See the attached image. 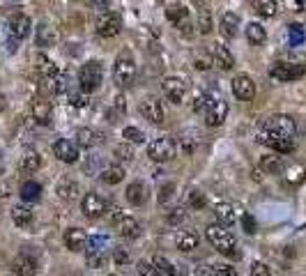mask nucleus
Instances as JSON below:
<instances>
[{"label":"nucleus","instance_id":"obj_7","mask_svg":"<svg viewBox=\"0 0 306 276\" xmlns=\"http://www.w3.org/2000/svg\"><path fill=\"white\" fill-rule=\"evenodd\" d=\"M120 30H122L120 14H115V12H104V14H99L97 33L101 35V37H115V35H120Z\"/></svg>","mask_w":306,"mask_h":276},{"label":"nucleus","instance_id":"obj_1","mask_svg":"<svg viewBox=\"0 0 306 276\" xmlns=\"http://www.w3.org/2000/svg\"><path fill=\"white\" fill-rule=\"evenodd\" d=\"M295 138H297V125L290 115L276 113L265 118L258 125L256 141L260 145H267L269 150L279 152V154H288L295 150Z\"/></svg>","mask_w":306,"mask_h":276},{"label":"nucleus","instance_id":"obj_30","mask_svg":"<svg viewBox=\"0 0 306 276\" xmlns=\"http://www.w3.org/2000/svg\"><path fill=\"white\" fill-rule=\"evenodd\" d=\"M118 228H120V235L127 237V239H136L138 235H141V223H138L136 219H131V217H127Z\"/></svg>","mask_w":306,"mask_h":276},{"label":"nucleus","instance_id":"obj_51","mask_svg":"<svg viewBox=\"0 0 306 276\" xmlns=\"http://www.w3.org/2000/svg\"><path fill=\"white\" fill-rule=\"evenodd\" d=\"M189 205H191L193 210H202V207H205V196H202L200 191H191V194H189Z\"/></svg>","mask_w":306,"mask_h":276},{"label":"nucleus","instance_id":"obj_15","mask_svg":"<svg viewBox=\"0 0 306 276\" xmlns=\"http://www.w3.org/2000/svg\"><path fill=\"white\" fill-rule=\"evenodd\" d=\"M212 62L224 71H230L235 67V58H233V53H230L228 46H224V44H214L212 46Z\"/></svg>","mask_w":306,"mask_h":276},{"label":"nucleus","instance_id":"obj_21","mask_svg":"<svg viewBox=\"0 0 306 276\" xmlns=\"http://www.w3.org/2000/svg\"><path fill=\"white\" fill-rule=\"evenodd\" d=\"M35 60H37V69H39V74H42L44 81H51V83H53V78L60 74V69L55 67V62H51V60L46 58V55H42V53H39Z\"/></svg>","mask_w":306,"mask_h":276},{"label":"nucleus","instance_id":"obj_16","mask_svg":"<svg viewBox=\"0 0 306 276\" xmlns=\"http://www.w3.org/2000/svg\"><path fill=\"white\" fill-rule=\"evenodd\" d=\"M35 42H37V46H42V49L55 46V42H58V30H55L53 26H49V23H39L37 30H35Z\"/></svg>","mask_w":306,"mask_h":276},{"label":"nucleus","instance_id":"obj_31","mask_svg":"<svg viewBox=\"0 0 306 276\" xmlns=\"http://www.w3.org/2000/svg\"><path fill=\"white\" fill-rule=\"evenodd\" d=\"M39 166H42V157H39L37 152H26L21 157V170L23 173H35V170H39Z\"/></svg>","mask_w":306,"mask_h":276},{"label":"nucleus","instance_id":"obj_55","mask_svg":"<svg viewBox=\"0 0 306 276\" xmlns=\"http://www.w3.org/2000/svg\"><path fill=\"white\" fill-rule=\"evenodd\" d=\"M127 219V212H122L120 207H111V223H115V226H120L122 221Z\"/></svg>","mask_w":306,"mask_h":276},{"label":"nucleus","instance_id":"obj_17","mask_svg":"<svg viewBox=\"0 0 306 276\" xmlns=\"http://www.w3.org/2000/svg\"><path fill=\"white\" fill-rule=\"evenodd\" d=\"M30 28H33V21L26 17V14H14L10 19V35L17 39H26L30 35Z\"/></svg>","mask_w":306,"mask_h":276},{"label":"nucleus","instance_id":"obj_58","mask_svg":"<svg viewBox=\"0 0 306 276\" xmlns=\"http://www.w3.org/2000/svg\"><path fill=\"white\" fill-rule=\"evenodd\" d=\"M214 274V269L212 267H208V265H198L196 267V276H212Z\"/></svg>","mask_w":306,"mask_h":276},{"label":"nucleus","instance_id":"obj_6","mask_svg":"<svg viewBox=\"0 0 306 276\" xmlns=\"http://www.w3.org/2000/svg\"><path fill=\"white\" fill-rule=\"evenodd\" d=\"M148 157L157 163H164V161H170L175 159V143L170 138H154L152 143L148 145Z\"/></svg>","mask_w":306,"mask_h":276},{"label":"nucleus","instance_id":"obj_29","mask_svg":"<svg viewBox=\"0 0 306 276\" xmlns=\"http://www.w3.org/2000/svg\"><path fill=\"white\" fill-rule=\"evenodd\" d=\"M97 131H92V129H78L76 131V145L78 147H83V150H90V147H94L97 145Z\"/></svg>","mask_w":306,"mask_h":276},{"label":"nucleus","instance_id":"obj_47","mask_svg":"<svg viewBox=\"0 0 306 276\" xmlns=\"http://www.w3.org/2000/svg\"><path fill=\"white\" fill-rule=\"evenodd\" d=\"M166 219H168L170 226H180V223L186 219V210H182V207H175L173 212H168V217H166Z\"/></svg>","mask_w":306,"mask_h":276},{"label":"nucleus","instance_id":"obj_52","mask_svg":"<svg viewBox=\"0 0 306 276\" xmlns=\"http://www.w3.org/2000/svg\"><path fill=\"white\" fill-rule=\"evenodd\" d=\"M214 276H237V267L233 265H214Z\"/></svg>","mask_w":306,"mask_h":276},{"label":"nucleus","instance_id":"obj_53","mask_svg":"<svg viewBox=\"0 0 306 276\" xmlns=\"http://www.w3.org/2000/svg\"><path fill=\"white\" fill-rule=\"evenodd\" d=\"M212 65H214V62H212V60L208 58V55H198V58L193 60V67H196L198 71H208V69H210V67H212Z\"/></svg>","mask_w":306,"mask_h":276},{"label":"nucleus","instance_id":"obj_9","mask_svg":"<svg viewBox=\"0 0 306 276\" xmlns=\"http://www.w3.org/2000/svg\"><path fill=\"white\" fill-rule=\"evenodd\" d=\"M161 87H164V95L173 104H180L182 99H184V95H186V81H184V78H180V76H168V78H164Z\"/></svg>","mask_w":306,"mask_h":276},{"label":"nucleus","instance_id":"obj_20","mask_svg":"<svg viewBox=\"0 0 306 276\" xmlns=\"http://www.w3.org/2000/svg\"><path fill=\"white\" fill-rule=\"evenodd\" d=\"M33 118L37 125H49L51 118H53V111H51V104L39 99V102H33Z\"/></svg>","mask_w":306,"mask_h":276},{"label":"nucleus","instance_id":"obj_41","mask_svg":"<svg viewBox=\"0 0 306 276\" xmlns=\"http://www.w3.org/2000/svg\"><path fill=\"white\" fill-rule=\"evenodd\" d=\"M85 262H87V267H94V269H99V267L106 265V253H104V251H97V253H85Z\"/></svg>","mask_w":306,"mask_h":276},{"label":"nucleus","instance_id":"obj_46","mask_svg":"<svg viewBox=\"0 0 306 276\" xmlns=\"http://www.w3.org/2000/svg\"><path fill=\"white\" fill-rule=\"evenodd\" d=\"M69 104L74 106V109H83V106H87V92H71L69 95Z\"/></svg>","mask_w":306,"mask_h":276},{"label":"nucleus","instance_id":"obj_11","mask_svg":"<svg viewBox=\"0 0 306 276\" xmlns=\"http://www.w3.org/2000/svg\"><path fill=\"white\" fill-rule=\"evenodd\" d=\"M81 212L87 219H99L106 212V201L97 194H85L81 201Z\"/></svg>","mask_w":306,"mask_h":276},{"label":"nucleus","instance_id":"obj_32","mask_svg":"<svg viewBox=\"0 0 306 276\" xmlns=\"http://www.w3.org/2000/svg\"><path fill=\"white\" fill-rule=\"evenodd\" d=\"M260 168L265 173L274 175V173H281V170H283V161H281V157H276V154H265V157L260 159Z\"/></svg>","mask_w":306,"mask_h":276},{"label":"nucleus","instance_id":"obj_43","mask_svg":"<svg viewBox=\"0 0 306 276\" xmlns=\"http://www.w3.org/2000/svg\"><path fill=\"white\" fill-rule=\"evenodd\" d=\"M138 274L141 276H159V269L152 260H138Z\"/></svg>","mask_w":306,"mask_h":276},{"label":"nucleus","instance_id":"obj_38","mask_svg":"<svg viewBox=\"0 0 306 276\" xmlns=\"http://www.w3.org/2000/svg\"><path fill=\"white\" fill-rule=\"evenodd\" d=\"M154 265H157V269H159V274H166V276H173V274H177V269H175V265L170 262L168 258H164V255H154V260H152Z\"/></svg>","mask_w":306,"mask_h":276},{"label":"nucleus","instance_id":"obj_49","mask_svg":"<svg viewBox=\"0 0 306 276\" xmlns=\"http://www.w3.org/2000/svg\"><path fill=\"white\" fill-rule=\"evenodd\" d=\"M173 191H175V184L173 182H166L164 187H161V191H159V203L164 205V203H168L170 198H173Z\"/></svg>","mask_w":306,"mask_h":276},{"label":"nucleus","instance_id":"obj_33","mask_svg":"<svg viewBox=\"0 0 306 276\" xmlns=\"http://www.w3.org/2000/svg\"><path fill=\"white\" fill-rule=\"evenodd\" d=\"M198 143H200V138H198V134L193 129L182 131L180 145H182V150H184L186 154H193V152H196V147H198Z\"/></svg>","mask_w":306,"mask_h":276},{"label":"nucleus","instance_id":"obj_37","mask_svg":"<svg viewBox=\"0 0 306 276\" xmlns=\"http://www.w3.org/2000/svg\"><path fill=\"white\" fill-rule=\"evenodd\" d=\"M109 249V237L104 235H92V237H87V253H97V251H104Z\"/></svg>","mask_w":306,"mask_h":276},{"label":"nucleus","instance_id":"obj_48","mask_svg":"<svg viewBox=\"0 0 306 276\" xmlns=\"http://www.w3.org/2000/svg\"><path fill=\"white\" fill-rule=\"evenodd\" d=\"M67 90V74L60 71V74L53 78V95H62Z\"/></svg>","mask_w":306,"mask_h":276},{"label":"nucleus","instance_id":"obj_12","mask_svg":"<svg viewBox=\"0 0 306 276\" xmlns=\"http://www.w3.org/2000/svg\"><path fill=\"white\" fill-rule=\"evenodd\" d=\"M233 95L242 102H249V99L256 97V83L251 81V76L246 74H237L233 78Z\"/></svg>","mask_w":306,"mask_h":276},{"label":"nucleus","instance_id":"obj_23","mask_svg":"<svg viewBox=\"0 0 306 276\" xmlns=\"http://www.w3.org/2000/svg\"><path fill=\"white\" fill-rule=\"evenodd\" d=\"M175 244H177V249L180 251L189 253V251H193L198 246V235L193 233V230H180L177 237H175Z\"/></svg>","mask_w":306,"mask_h":276},{"label":"nucleus","instance_id":"obj_39","mask_svg":"<svg viewBox=\"0 0 306 276\" xmlns=\"http://www.w3.org/2000/svg\"><path fill=\"white\" fill-rule=\"evenodd\" d=\"M212 104H214V99L210 97L208 92H200V95L193 99V111H196V113H208Z\"/></svg>","mask_w":306,"mask_h":276},{"label":"nucleus","instance_id":"obj_56","mask_svg":"<svg viewBox=\"0 0 306 276\" xmlns=\"http://www.w3.org/2000/svg\"><path fill=\"white\" fill-rule=\"evenodd\" d=\"M272 271H269V267L265 265V262H253L251 265V276H269Z\"/></svg>","mask_w":306,"mask_h":276},{"label":"nucleus","instance_id":"obj_27","mask_svg":"<svg viewBox=\"0 0 306 276\" xmlns=\"http://www.w3.org/2000/svg\"><path fill=\"white\" fill-rule=\"evenodd\" d=\"M237 26H240V17H237L235 12H224V17H221V33H224L228 39L235 37Z\"/></svg>","mask_w":306,"mask_h":276},{"label":"nucleus","instance_id":"obj_60","mask_svg":"<svg viewBox=\"0 0 306 276\" xmlns=\"http://www.w3.org/2000/svg\"><path fill=\"white\" fill-rule=\"evenodd\" d=\"M0 157H3V152H0Z\"/></svg>","mask_w":306,"mask_h":276},{"label":"nucleus","instance_id":"obj_42","mask_svg":"<svg viewBox=\"0 0 306 276\" xmlns=\"http://www.w3.org/2000/svg\"><path fill=\"white\" fill-rule=\"evenodd\" d=\"M288 35H290V44H292V46H299V44L304 42V28H301L299 23H292V26L288 28Z\"/></svg>","mask_w":306,"mask_h":276},{"label":"nucleus","instance_id":"obj_10","mask_svg":"<svg viewBox=\"0 0 306 276\" xmlns=\"http://www.w3.org/2000/svg\"><path fill=\"white\" fill-rule=\"evenodd\" d=\"M141 113L145 115V120H150L152 125H164L166 113H164V106L157 97H148L141 102Z\"/></svg>","mask_w":306,"mask_h":276},{"label":"nucleus","instance_id":"obj_40","mask_svg":"<svg viewBox=\"0 0 306 276\" xmlns=\"http://www.w3.org/2000/svg\"><path fill=\"white\" fill-rule=\"evenodd\" d=\"M122 138H125L127 143H143L145 141V134H143L141 129H136V127H125V129H122Z\"/></svg>","mask_w":306,"mask_h":276},{"label":"nucleus","instance_id":"obj_5","mask_svg":"<svg viewBox=\"0 0 306 276\" xmlns=\"http://www.w3.org/2000/svg\"><path fill=\"white\" fill-rule=\"evenodd\" d=\"M101 81H104V67H101L99 60H90V62H85V65L81 67V71H78V83H81L83 92L99 90Z\"/></svg>","mask_w":306,"mask_h":276},{"label":"nucleus","instance_id":"obj_19","mask_svg":"<svg viewBox=\"0 0 306 276\" xmlns=\"http://www.w3.org/2000/svg\"><path fill=\"white\" fill-rule=\"evenodd\" d=\"M125 196H127V203H129V205L141 207L143 203H145V198H148V189H145L143 182H131L129 187H127Z\"/></svg>","mask_w":306,"mask_h":276},{"label":"nucleus","instance_id":"obj_54","mask_svg":"<svg viewBox=\"0 0 306 276\" xmlns=\"http://www.w3.org/2000/svg\"><path fill=\"white\" fill-rule=\"evenodd\" d=\"M113 260H115V265L125 267V265H129V253H127L125 249H115L113 251Z\"/></svg>","mask_w":306,"mask_h":276},{"label":"nucleus","instance_id":"obj_18","mask_svg":"<svg viewBox=\"0 0 306 276\" xmlns=\"http://www.w3.org/2000/svg\"><path fill=\"white\" fill-rule=\"evenodd\" d=\"M65 246L69 251H83L87 246V235H85V230L83 228H69L65 233Z\"/></svg>","mask_w":306,"mask_h":276},{"label":"nucleus","instance_id":"obj_25","mask_svg":"<svg viewBox=\"0 0 306 276\" xmlns=\"http://www.w3.org/2000/svg\"><path fill=\"white\" fill-rule=\"evenodd\" d=\"M12 221L17 223L19 228H30V223H33V210L26 205L12 207Z\"/></svg>","mask_w":306,"mask_h":276},{"label":"nucleus","instance_id":"obj_57","mask_svg":"<svg viewBox=\"0 0 306 276\" xmlns=\"http://www.w3.org/2000/svg\"><path fill=\"white\" fill-rule=\"evenodd\" d=\"M177 30H180L184 37H193V30H191V23H189V19L182 23H177Z\"/></svg>","mask_w":306,"mask_h":276},{"label":"nucleus","instance_id":"obj_34","mask_svg":"<svg viewBox=\"0 0 306 276\" xmlns=\"http://www.w3.org/2000/svg\"><path fill=\"white\" fill-rule=\"evenodd\" d=\"M198 30L202 35L212 33V14H210V10L202 3H200V10H198Z\"/></svg>","mask_w":306,"mask_h":276},{"label":"nucleus","instance_id":"obj_36","mask_svg":"<svg viewBox=\"0 0 306 276\" xmlns=\"http://www.w3.org/2000/svg\"><path fill=\"white\" fill-rule=\"evenodd\" d=\"M76 191H78V187L71 179H62L60 184H58V196H60L62 201H74L76 198Z\"/></svg>","mask_w":306,"mask_h":276},{"label":"nucleus","instance_id":"obj_35","mask_svg":"<svg viewBox=\"0 0 306 276\" xmlns=\"http://www.w3.org/2000/svg\"><path fill=\"white\" fill-rule=\"evenodd\" d=\"M166 19L177 26V23H182V21L189 19V12H186V7H182V5H170L168 10H166Z\"/></svg>","mask_w":306,"mask_h":276},{"label":"nucleus","instance_id":"obj_8","mask_svg":"<svg viewBox=\"0 0 306 276\" xmlns=\"http://www.w3.org/2000/svg\"><path fill=\"white\" fill-rule=\"evenodd\" d=\"M12 269H14V274H17V276H35L39 271V260L35 258L33 253L23 251V253L17 255V260H14Z\"/></svg>","mask_w":306,"mask_h":276},{"label":"nucleus","instance_id":"obj_3","mask_svg":"<svg viewBox=\"0 0 306 276\" xmlns=\"http://www.w3.org/2000/svg\"><path fill=\"white\" fill-rule=\"evenodd\" d=\"M306 74V55H288V58L274 62L269 76L274 81H297Z\"/></svg>","mask_w":306,"mask_h":276},{"label":"nucleus","instance_id":"obj_28","mask_svg":"<svg viewBox=\"0 0 306 276\" xmlns=\"http://www.w3.org/2000/svg\"><path fill=\"white\" fill-rule=\"evenodd\" d=\"M244 33H246V39L251 44H265V39H267V33H265V28L260 26V23H249V26L244 28Z\"/></svg>","mask_w":306,"mask_h":276},{"label":"nucleus","instance_id":"obj_4","mask_svg":"<svg viewBox=\"0 0 306 276\" xmlns=\"http://www.w3.org/2000/svg\"><path fill=\"white\" fill-rule=\"evenodd\" d=\"M113 78L120 87H127L134 83L136 78V60H134V53L129 49H122L115 58V65H113Z\"/></svg>","mask_w":306,"mask_h":276},{"label":"nucleus","instance_id":"obj_44","mask_svg":"<svg viewBox=\"0 0 306 276\" xmlns=\"http://www.w3.org/2000/svg\"><path fill=\"white\" fill-rule=\"evenodd\" d=\"M258 14L265 19H272L274 14H276V3L274 0H265V3H260L258 5Z\"/></svg>","mask_w":306,"mask_h":276},{"label":"nucleus","instance_id":"obj_22","mask_svg":"<svg viewBox=\"0 0 306 276\" xmlns=\"http://www.w3.org/2000/svg\"><path fill=\"white\" fill-rule=\"evenodd\" d=\"M214 214H217V221L221 226H233L235 223V207L230 203H217L214 205Z\"/></svg>","mask_w":306,"mask_h":276},{"label":"nucleus","instance_id":"obj_26","mask_svg":"<svg viewBox=\"0 0 306 276\" xmlns=\"http://www.w3.org/2000/svg\"><path fill=\"white\" fill-rule=\"evenodd\" d=\"M101 182L104 184H120L122 179H125V168L120 166V163H113V166H106L104 170H101Z\"/></svg>","mask_w":306,"mask_h":276},{"label":"nucleus","instance_id":"obj_2","mask_svg":"<svg viewBox=\"0 0 306 276\" xmlns=\"http://www.w3.org/2000/svg\"><path fill=\"white\" fill-rule=\"evenodd\" d=\"M205 235H208L210 244H212L219 253H224L226 258H233V260L242 258V251L237 249L235 237H233L221 223H210V226L205 228Z\"/></svg>","mask_w":306,"mask_h":276},{"label":"nucleus","instance_id":"obj_24","mask_svg":"<svg viewBox=\"0 0 306 276\" xmlns=\"http://www.w3.org/2000/svg\"><path fill=\"white\" fill-rule=\"evenodd\" d=\"M19 194H21V198L26 203H37L39 198H42V187H39L35 179H26V182L21 184Z\"/></svg>","mask_w":306,"mask_h":276},{"label":"nucleus","instance_id":"obj_13","mask_svg":"<svg viewBox=\"0 0 306 276\" xmlns=\"http://www.w3.org/2000/svg\"><path fill=\"white\" fill-rule=\"evenodd\" d=\"M53 154L60 159L62 163H76L78 161V147L71 145V141L67 138H58L53 143Z\"/></svg>","mask_w":306,"mask_h":276},{"label":"nucleus","instance_id":"obj_59","mask_svg":"<svg viewBox=\"0 0 306 276\" xmlns=\"http://www.w3.org/2000/svg\"><path fill=\"white\" fill-rule=\"evenodd\" d=\"M5 109V95H0V111Z\"/></svg>","mask_w":306,"mask_h":276},{"label":"nucleus","instance_id":"obj_45","mask_svg":"<svg viewBox=\"0 0 306 276\" xmlns=\"http://www.w3.org/2000/svg\"><path fill=\"white\" fill-rule=\"evenodd\" d=\"M115 157H118V159H122V161H125V159H127V161H129V159H134V147H131L129 145V143H122V145H118V147H115Z\"/></svg>","mask_w":306,"mask_h":276},{"label":"nucleus","instance_id":"obj_14","mask_svg":"<svg viewBox=\"0 0 306 276\" xmlns=\"http://www.w3.org/2000/svg\"><path fill=\"white\" fill-rule=\"evenodd\" d=\"M226 115H228V104H226L224 99H214V104L210 106L208 113H205V125H208V127L224 125Z\"/></svg>","mask_w":306,"mask_h":276},{"label":"nucleus","instance_id":"obj_50","mask_svg":"<svg viewBox=\"0 0 306 276\" xmlns=\"http://www.w3.org/2000/svg\"><path fill=\"white\" fill-rule=\"evenodd\" d=\"M242 228H244V233H246V235H253V233L258 230L256 219H253L251 214H242Z\"/></svg>","mask_w":306,"mask_h":276}]
</instances>
